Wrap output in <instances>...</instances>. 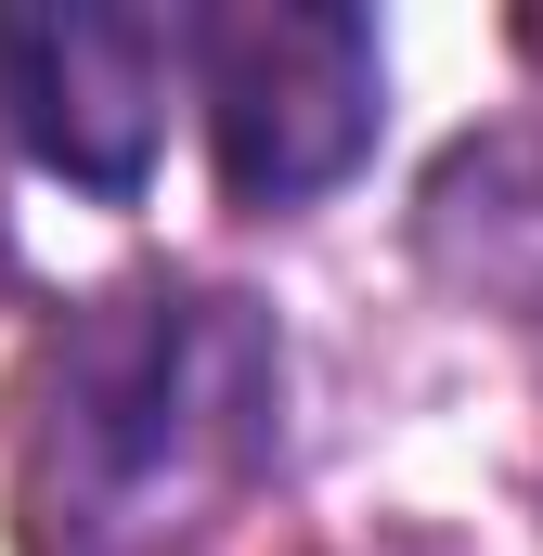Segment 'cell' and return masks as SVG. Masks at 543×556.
<instances>
[{"instance_id":"6da1fadb","label":"cell","mask_w":543,"mask_h":556,"mask_svg":"<svg viewBox=\"0 0 543 556\" xmlns=\"http://www.w3.org/2000/svg\"><path fill=\"white\" fill-rule=\"evenodd\" d=\"M285 466V337L233 285H104L26 402V518L52 556H168Z\"/></svg>"},{"instance_id":"7a4b0ae2","label":"cell","mask_w":543,"mask_h":556,"mask_svg":"<svg viewBox=\"0 0 543 556\" xmlns=\"http://www.w3.org/2000/svg\"><path fill=\"white\" fill-rule=\"evenodd\" d=\"M194 104L233 207H311L376 155L389 52L350 0H220L194 13Z\"/></svg>"},{"instance_id":"3957f363","label":"cell","mask_w":543,"mask_h":556,"mask_svg":"<svg viewBox=\"0 0 543 556\" xmlns=\"http://www.w3.org/2000/svg\"><path fill=\"white\" fill-rule=\"evenodd\" d=\"M194 78V26L155 0H13L0 13V130L26 168L130 207L168 142V91Z\"/></svg>"},{"instance_id":"277c9868","label":"cell","mask_w":543,"mask_h":556,"mask_svg":"<svg viewBox=\"0 0 543 556\" xmlns=\"http://www.w3.org/2000/svg\"><path fill=\"white\" fill-rule=\"evenodd\" d=\"M414 247L453 298H479L505 324H543V117L453 142L414 194Z\"/></svg>"}]
</instances>
